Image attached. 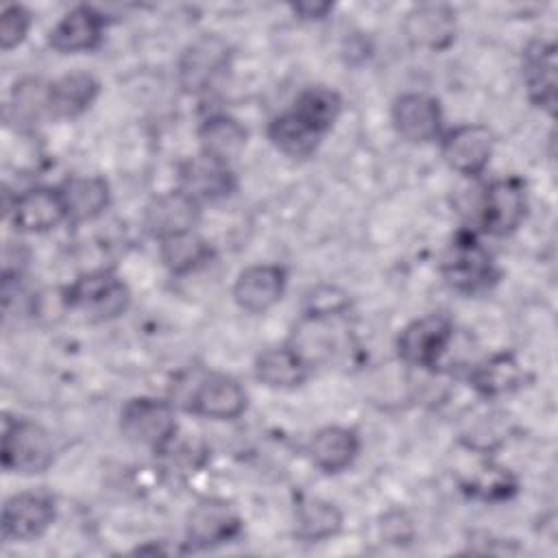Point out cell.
<instances>
[{"instance_id":"cell-7","label":"cell","mask_w":558,"mask_h":558,"mask_svg":"<svg viewBox=\"0 0 558 558\" xmlns=\"http://www.w3.org/2000/svg\"><path fill=\"white\" fill-rule=\"evenodd\" d=\"M453 338V325L445 314H427L403 327L397 338L399 357L418 368H436Z\"/></svg>"},{"instance_id":"cell-23","label":"cell","mask_w":558,"mask_h":558,"mask_svg":"<svg viewBox=\"0 0 558 558\" xmlns=\"http://www.w3.org/2000/svg\"><path fill=\"white\" fill-rule=\"evenodd\" d=\"M100 83L89 72H70L50 83V107L54 118H76L92 107Z\"/></svg>"},{"instance_id":"cell-3","label":"cell","mask_w":558,"mask_h":558,"mask_svg":"<svg viewBox=\"0 0 558 558\" xmlns=\"http://www.w3.org/2000/svg\"><path fill=\"white\" fill-rule=\"evenodd\" d=\"M65 303L81 310L92 320H111L126 312L131 292L126 283L107 270H96L78 277L65 290Z\"/></svg>"},{"instance_id":"cell-13","label":"cell","mask_w":558,"mask_h":558,"mask_svg":"<svg viewBox=\"0 0 558 558\" xmlns=\"http://www.w3.org/2000/svg\"><path fill=\"white\" fill-rule=\"evenodd\" d=\"M288 275L281 266L257 264L244 268L233 286L235 303L251 314H262L281 301Z\"/></svg>"},{"instance_id":"cell-2","label":"cell","mask_w":558,"mask_h":558,"mask_svg":"<svg viewBox=\"0 0 558 558\" xmlns=\"http://www.w3.org/2000/svg\"><path fill=\"white\" fill-rule=\"evenodd\" d=\"M2 466L13 473H44L54 460L50 434L28 418H4L2 432Z\"/></svg>"},{"instance_id":"cell-25","label":"cell","mask_w":558,"mask_h":558,"mask_svg":"<svg viewBox=\"0 0 558 558\" xmlns=\"http://www.w3.org/2000/svg\"><path fill=\"white\" fill-rule=\"evenodd\" d=\"M471 386L484 397H499L523 384V368L512 353H495L469 373Z\"/></svg>"},{"instance_id":"cell-24","label":"cell","mask_w":558,"mask_h":558,"mask_svg":"<svg viewBox=\"0 0 558 558\" xmlns=\"http://www.w3.org/2000/svg\"><path fill=\"white\" fill-rule=\"evenodd\" d=\"M68 218L74 222L98 218L109 205V183L102 177H70L61 187Z\"/></svg>"},{"instance_id":"cell-31","label":"cell","mask_w":558,"mask_h":558,"mask_svg":"<svg viewBox=\"0 0 558 558\" xmlns=\"http://www.w3.org/2000/svg\"><path fill=\"white\" fill-rule=\"evenodd\" d=\"M31 13L22 4H9L0 15V46L2 50H11L24 41L31 28Z\"/></svg>"},{"instance_id":"cell-4","label":"cell","mask_w":558,"mask_h":558,"mask_svg":"<svg viewBox=\"0 0 558 558\" xmlns=\"http://www.w3.org/2000/svg\"><path fill=\"white\" fill-rule=\"evenodd\" d=\"M120 429L126 440L159 451L177 432L174 408L163 399L135 397L120 412Z\"/></svg>"},{"instance_id":"cell-20","label":"cell","mask_w":558,"mask_h":558,"mask_svg":"<svg viewBox=\"0 0 558 558\" xmlns=\"http://www.w3.org/2000/svg\"><path fill=\"white\" fill-rule=\"evenodd\" d=\"M310 458L325 473H340L353 464L360 440L353 429L329 425L318 429L310 440Z\"/></svg>"},{"instance_id":"cell-12","label":"cell","mask_w":558,"mask_h":558,"mask_svg":"<svg viewBox=\"0 0 558 558\" xmlns=\"http://www.w3.org/2000/svg\"><path fill=\"white\" fill-rule=\"evenodd\" d=\"M187 408L207 418L233 421L246 410V392L233 377L211 373L196 384Z\"/></svg>"},{"instance_id":"cell-11","label":"cell","mask_w":558,"mask_h":558,"mask_svg":"<svg viewBox=\"0 0 558 558\" xmlns=\"http://www.w3.org/2000/svg\"><path fill=\"white\" fill-rule=\"evenodd\" d=\"M392 124L405 142H434L442 131L440 102L427 94H401L392 105Z\"/></svg>"},{"instance_id":"cell-14","label":"cell","mask_w":558,"mask_h":558,"mask_svg":"<svg viewBox=\"0 0 558 558\" xmlns=\"http://www.w3.org/2000/svg\"><path fill=\"white\" fill-rule=\"evenodd\" d=\"M11 220L20 231L44 233L54 229L68 218V209L61 196V190L54 187H31L15 196Z\"/></svg>"},{"instance_id":"cell-5","label":"cell","mask_w":558,"mask_h":558,"mask_svg":"<svg viewBox=\"0 0 558 558\" xmlns=\"http://www.w3.org/2000/svg\"><path fill=\"white\" fill-rule=\"evenodd\" d=\"M231 48L220 35H203L185 46L177 63V78L185 94H203L227 72Z\"/></svg>"},{"instance_id":"cell-9","label":"cell","mask_w":558,"mask_h":558,"mask_svg":"<svg viewBox=\"0 0 558 558\" xmlns=\"http://www.w3.org/2000/svg\"><path fill=\"white\" fill-rule=\"evenodd\" d=\"M493 131L484 124H460L445 133L440 153L447 166L464 177H477L493 155Z\"/></svg>"},{"instance_id":"cell-30","label":"cell","mask_w":558,"mask_h":558,"mask_svg":"<svg viewBox=\"0 0 558 558\" xmlns=\"http://www.w3.org/2000/svg\"><path fill=\"white\" fill-rule=\"evenodd\" d=\"M11 111L22 124H37L46 116H52L50 83L35 76L17 81L11 92Z\"/></svg>"},{"instance_id":"cell-26","label":"cell","mask_w":558,"mask_h":558,"mask_svg":"<svg viewBox=\"0 0 558 558\" xmlns=\"http://www.w3.org/2000/svg\"><path fill=\"white\" fill-rule=\"evenodd\" d=\"M268 140L277 150H281L288 157L305 159L312 157L323 140L316 131H312L305 122H301L292 111H286L281 116H275L268 122Z\"/></svg>"},{"instance_id":"cell-22","label":"cell","mask_w":558,"mask_h":558,"mask_svg":"<svg viewBox=\"0 0 558 558\" xmlns=\"http://www.w3.org/2000/svg\"><path fill=\"white\" fill-rule=\"evenodd\" d=\"M307 375L310 364L294 347H272L255 360V377L270 388H296Z\"/></svg>"},{"instance_id":"cell-8","label":"cell","mask_w":558,"mask_h":558,"mask_svg":"<svg viewBox=\"0 0 558 558\" xmlns=\"http://www.w3.org/2000/svg\"><path fill=\"white\" fill-rule=\"evenodd\" d=\"M57 517V501L46 490H24L2 506V536L11 541L39 538Z\"/></svg>"},{"instance_id":"cell-1","label":"cell","mask_w":558,"mask_h":558,"mask_svg":"<svg viewBox=\"0 0 558 558\" xmlns=\"http://www.w3.org/2000/svg\"><path fill=\"white\" fill-rule=\"evenodd\" d=\"M440 272L445 281L458 292H477L488 288L495 277V262L488 248L475 233L460 231L440 259Z\"/></svg>"},{"instance_id":"cell-21","label":"cell","mask_w":558,"mask_h":558,"mask_svg":"<svg viewBox=\"0 0 558 558\" xmlns=\"http://www.w3.org/2000/svg\"><path fill=\"white\" fill-rule=\"evenodd\" d=\"M246 137H248L246 129L235 118L225 113L209 116L203 120L198 129L201 155L229 163L244 150Z\"/></svg>"},{"instance_id":"cell-15","label":"cell","mask_w":558,"mask_h":558,"mask_svg":"<svg viewBox=\"0 0 558 558\" xmlns=\"http://www.w3.org/2000/svg\"><path fill=\"white\" fill-rule=\"evenodd\" d=\"M403 33L412 46L425 50H445L456 37V11L447 4L414 7L403 22Z\"/></svg>"},{"instance_id":"cell-16","label":"cell","mask_w":558,"mask_h":558,"mask_svg":"<svg viewBox=\"0 0 558 558\" xmlns=\"http://www.w3.org/2000/svg\"><path fill=\"white\" fill-rule=\"evenodd\" d=\"M179 181H181V190L187 192L198 203L227 198L238 187L235 174L229 168V163L216 161L205 155L187 159L179 170Z\"/></svg>"},{"instance_id":"cell-6","label":"cell","mask_w":558,"mask_h":558,"mask_svg":"<svg viewBox=\"0 0 558 558\" xmlns=\"http://www.w3.org/2000/svg\"><path fill=\"white\" fill-rule=\"evenodd\" d=\"M480 227L490 235H510L527 214L525 183L519 177L490 181L477 203Z\"/></svg>"},{"instance_id":"cell-10","label":"cell","mask_w":558,"mask_h":558,"mask_svg":"<svg viewBox=\"0 0 558 558\" xmlns=\"http://www.w3.org/2000/svg\"><path fill=\"white\" fill-rule=\"evenodd\" d=\"M201 218V205L187 192L172 190L155 196L144 209V229L161 240L194 231Z\"/></svg>"},{"instance_id":"cell-29","label":"cell","mask_w":558,"mask_h":558,"mask_svg":"<svg viewBox=\"0 0 558 558\" xmlns=\"http://www.w3.org/2000/svg\"><path fill=\"white\" fill-rule=\"evenodd\" d=\"M159 255L163 266L174 275L192 272L211 259V246L194 231L172 235L159 242Z\"/></svg>"},{"instance_id":"cell-27","label":"cell","mask_w":558,"mask_h":558,"mask_svg":"<svg viewBox=\"0 0 558 558\" xmlns=\"http://www.w3.org/2000/svg\"><path fill=\"white\" fill-rule=\"evenodd\" d=\"M290 111L301 122H305L312 131H316L318 135L325 137V133L331 131V126L336 124V120L342 111V100L333 89L316 85V87L303 89L296 96Z\"/></svg>"},{"instance_id":"cell-18","label":"cell","mask_w":558,"mask_h":558,"mask_svg":"<svg viewBox=\"0 0 558 558\" xmlns=\"http://www.w3.org/2000/svg\"><path fill=\"white\" fill-rule=\"evenodd\" d=\"M102 15L87 4H78L70 9L50 31L48 44L61 52V54H72V52H85L98 46L102 37Z\"/></svg>"},{"instance_id":"cell-17","label":"cell","mask_w":558,"mask_h":558,"mask_svg":"<svg viewBox=\"0 0 558 558\" xmlns=\"http://www.w3.org/2000/svg\"><path fill=\"white\" fill-rule=\"evenodd\" d=\"M240 517L227 501L205 499L187 517V538L196 547L229 543L240 532Z\"/></svg>"},{"instance_id":"cell-28","label":"cell","mask_w":558,"mask_h":558,"mask_svg":"<svg viewBox=\"0 0 558 558\" xmlns=\"http://www.w3.org/2000/svg\"><path fill=\"white\" fill-rule=\"evenodd\" d=\"M342 525L340 510L320 497H305L296 504V536L303 541H325L338 534Z\"/></svg>"},{"instance_id":"cell-32","label":"cell","mask_w":558,"mask_h":558,"mask_svg":"<svg viewBox=\"0 0 558 558\" xmlns=\"http://www.w3.org/2000/svg\"><path fill=\"white\" fill-rule=\"evenodd\" d=\"M290 9H292V13L299 15L301 20H323V17L333 9V4H331V2H312V0H303V2H294Z\"/></svg>"},{"instance_id":"cell-19","label":"cell","mask_w":558,"mask_h":558,"mask_svg":"<svg viewBox=\"0 0 558 558\" xmlns=\"http://www.w3.org/2000/svg\"><path fill=\"white\" fill-rule=\"evenodd\" d=\"M523 81L527 98L545 109L554 111L556 105V48L547 41H532L523 52Z\"/></svg>"}]
</instances>
